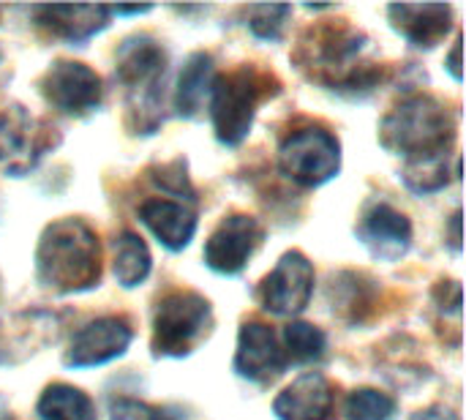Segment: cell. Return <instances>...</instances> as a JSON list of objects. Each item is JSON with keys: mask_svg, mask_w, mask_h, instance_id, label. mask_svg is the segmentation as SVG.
<instances>
[{"mask_svg": "<svg viewBox=\"0 0 466 420\" xmlns=\"http://www.w3.org/2000/svg\"><path fill=\"white\" fill-rule=\"evenodd\" d=\"M366 49V38L355 30H339L325 27L319 33H311V41L303 44V66H311V74L330 85L358 82L360 55Z\"/></svg>", "mask_w": 466, "mask_h": 420, "instance_id": "52a82bcc", "label": "cell"}, {"mask_svg": "<svg viewBox=\"0 0 466 420\" xmlns=\"http://www.w3.org/2000/svg\"><path fill=\"white\" fill-rule=\"evenodd\" d=\"M279 90L276 77L254 66H240L210 85V115L216 137L224 145H238L251 131L257 107Z\"/></svg>", "mask_w": 466, "mask_h": 420, "instance_id": "3957f363", "label": "cell"}, {"mask_svg": "<svg viewBox=\"0 0 466 420\" xmlns=\"http://www.w3.org/2000/svg\"><path fill=\"white\" fill-rule=\"evenodd\" d=\"M289 5H251V30L259 38H279L284 30V22L289 16Z\"/></svg>", "mask_w": 466, "mask_h": 420, "instance_id": "d4e9b609", "label": "cell"}, {"mask_svg": "<svg viewBox=\"0 0 466 420\" xmlns=\"http://www.w3.org/2000/svg\"><path fill=\"white\" fill-rule=\"evenodd\" d=\"M281 172L300 186H319L341 167L339 139L325 128H303L284 139L279 150Z\"/></svg>", "mask_w": 466, "mask_h": 420, "instance_id": "8992f818", "label": "cell"}, {"mask_svg": "<svg viewBox=\"0 0 466 420\" xmlns=\"http://www.w3.org/2000/svg\"><path fill=\"white\" fill-rule=\"evenodd\" d=\"M388 11L393 27L418 46H434L451 30V16H453V8L445 3H423V5L401 3V5H390Z\"/></svg>", "mask_w": 466, "mask_h": 420, "instance_id": "2e32d148", "label": "cell"}, {"mask_svg": "<svg viewBox=\"0 0 466 420\" xmlns=\"http://www.w3.org/2000/svg\"><path fill=\"white\" fill-rule=\"evenodd\" d=\"M38 22L66 41H85L101 27H106L109 8L104 5H44L35 8Z\"/></svg>", "mask_w": 466, "mask_h": 420, "instance_id": "ac0fdd59", "label": "cell"}, {"mask_svg": "<svg viewBox=\"0 0 466 420\" xmlns=\"http://www.w3.org/2000/svg\"><path fill=\"white\" fill-rule=\"evenodd\" d=\"M284 344H287V355L292 361H298V364L317 361L325 353V333L314 325L292 323L284 328Z\"/></svg>", "mask_w": 466, "mask_h": 420, "instance_id": "7402d4cb", "label": "cell"}, {"mask_svg": "<svg viewBox=\"0 0 466 420\" xmlns=\"http://www.w3.org/2000/svg\"><path fill=\"white\" fill-rule=\"evenodd\" d=\"M46 128L22 107H8L0 115V164L19 175L30 169L46 150Z\"/></svg>", "mask_w": 466, "mask_h": 420, "instance_id": "7c38bea8", "label": "cell"}, {"mask_svg": "<svg viewBox=\"0 0 466 420\" xmlns=\"http://www.w3.org/2000/svg\"><path fill=\"white\" fill-rule=\"evenodd\" d=\"M38 415L41 420H96V407L79 388L55 383L41 394Z\"/></svg>", "mask_w": 466, "mask_h": 420, "instance_id": "ffe728a7", "label": "cell"}, {"mask_svg": "<svg viewBox=\"0 0 466 420\" xmlns=\"http://www.w3.org/2000/svg\"><path fill=\"white\" fill-rule=\"evenodd\" d=\"M142 221L150 227V232L172 251L186 249L197 232V216L191 208H186L183 202H172V200H147L139 208Z\"/></svg>", "mask_w": 466, "mask_h": 420, "instance_id": "e0dca14e", "label": "cell"}, {"mask_svg": "<svg viewBox=\"0 0 466 420\" xmlns=\"http://www.w3.org/2000/svg\"><path fill=\"white\" fill-rule=\"evenodd\" d=\"M448 68L456 79H461V36L456 38L453 49H451V57H448Z\"/></svg>", "mask_w": 466, "mask_h": 420, "instance_id": "4316f807", "label": "cell"}, {"mask_svg": "<svg viewBox=\"0 0 466 420\" xmlns=\"http://www.w3.org/2000/svg\"><path fill=\"white\" fill-rule=\"evenodd\" d=\"M412 420H456V415L448 413V410H442V407H431L426 413H418Z\"/></svg>", "mask_w": 466, "mask_h": 420, "instance_id": "83f0119b", "label": "cell"}, {"mask_svg": "<svg viewBox=\"0 0 466 420\" xmlns=\"http://www.w3.org/2000/svg\"><path fill=\"white\" fill-rule=\"evenodd\" d=\"M0 420H14V415H11V410H8V405H5L3 396H0Z\"/></svg>", "mask_w": 466, "mask_h": 420, "instance_id": "f546056e", "label": "cell"}, {"mask_svg": "<svg viewBox=\"0 0 466 420\" xmlns=\"http://www.w3.org/2000/svg\"><path fill=\"white\" fill-rule=\"evenodd\" d=\"M131 325L123 317H101L85 325L66 353V364L74 369L101 366L120 358L131 344Z\"/></svg>", "mask_w": 466, "mask_h": 420, "instance_id": "8fae6325", "label": "cell"}, {"mask_svg": "<svg viewBox=\"0 0 466 420\" xmlns=\"http://www.w3.org/2000/svg\"><path fill=\"white\" fill-rule=\"evenodd\" d=\"M358 232L363 243L371 249V254L380 260H399L410 249V241H412L410 219L385 202H377L363 213Z\"/></svg>", "mask_w": 466, "mask_h": 420, "instance_id": "9a60e30c", "label": "cell"}, {"mask_svg": "<svg viewBox=\"0 0 466 420\" xmlns=\"http://www.w3.org/2000/svg\"><path fill=\"white\" fill-rule=\"evenodd\" d=\"M213 57L205 52H197L186 60L180 79H177V112L186 118H194L202 109L205 93L213 85Z\"/></svg>", "mask_w": 466, "mask_h": 420, "instance_id": "d6986e66", "label": "cell"}, {"mask_svg": "<svg viewBox=\"0 0 466 420\" xmlns=\"http://www.w3.org/2000/svg\"><path fill=\"white\" fill-rule=\"evenodd\" d=\"M112 420H175L167 410L150 407L145 402L134 399H120L112 405Z\"/></svg>", "mask_w": 466, "mask_h": 420, "instance_id": "484cf974", "label": "cell"}, {"mask_svg": "<svg viewBox=\"0 0 466 420\" xmlns=\"http://www.w3.org/2000/svg\"><path fill=\"white\" fill-rule=\"evenodd\" d=\"M333 385L322 374L309 372L273 402V413L279 420H333Z\"/></svg>", "mask_w": 466, "mask_h": 420, "instance_id": "5bb4252c", "label": "cell"}, {"mask_svg": "<svg viewBox=\"0 0 466 420\" xmlns=\"http://www.w3.org/2000/svg\"><path fill=\"white\" fill-rule=\"evenodd\" d=\"M262 238H265V230L259 227L257 219L235 213V216L224 219L208 238L205 265L216 273L235 276L246 268V262L251 260V254L257 251Z\"/></svg>", "mask_w": 466, "mask_h": 420, "instance_id": "ba28073f", "label": "cell"}, {"mask_svg": "<svg viewBox=\"0 0 466 420\" xmlns=\"http://www.w3.org/2000/svg\"><path fill=\"white\" fill-rule=\"evenodd\" d=\"M314 292V265L300 251H287L259 287V301L273 314H298Z\"/></svg>", "mask_w": 466, "mask_h": 420, "instance_id": "9c48e42d", "label": "cell"}, {"mask_svg": "<svg viewBox=\"0 0 466 420\" xmlns=\"http://www.w3.org/2000/svg\"><path fill=\"white\" fill-rule=\"evenodd\" d=\"M150 273V251L134 232H123L115 243V279L123 287H137Z\"/></svg>", "mask_w": 466, "mask_h": 420, "instance_id": "44dd1931", "label": "cell"}, {"mask_svg": "<svg viewBox=\"0 0 466 420\" xmlns=\"http://www.w3.org/2000/svg\"><path fill=\"white\" fill-rule=\"evenodd\" d=\"M448 156L440 159H420V161H407L404 167V180L412 191L429 194L437 191L448 183Z\"/></svg>", "mask_w": 466, "mask_h": 420, "instance_id": "cb8c5ba5", "label": "cell"}, {"mask_svg": "<svg viewBox=\"0 0 466 420\" xmlns=\"http://www.w3.org/2000/svg\"><path fill=\"white\" fill-rule=\"evenodd\" d=\"M167 55L150 36H131L117 49V77L128 87V107L137 115V131L153 134L158 126V82Z\"/></svg>", "mask_w": 466, "mask_h": 420, "instance_id": "277c9868", "label": "cell"}, {"mask_svg": "<svg viewBox=\"0 0 466 420\" xmlns=\"http://www.w3.org/2000/svg\"><path fill=\"white\" fill-rule=\"evenodd\" d=\"M451 224H453V249L459 251L461 249V213L459 210L453 213V221Z\"/></svg>", "mask_w": 466, "mask_h": 420, "instance_id": "f1b7e54d", "label": "cell"}, {"mask_svg": "<svg viewBox=\"0 0 466 420\" xmlns=\"http://www.w3.org/2000/svg\"><path fill=\"white\" fill-rule=\"evenodd\" d=\"M456 137L448 109L431 96H410L382 120L380 139L407 161L448 156Z\"/></svg>", "mask_w": 466, "mask_h": 420, "instance_id": "7a4b0ae2", "label": "cell"}, {"mask_svg": "<svg viewBox=\"0 0 466 420\" xmlns=\"http://www.w3.org/2000/svg\"><path fill=\"white\" fill-rule=\"evenodd\" d=\"M117 14H145V11H150V5H139V8H115Z\"/></svg>", "mask_w": 466, "mask_h": 420, "instance_id": "4dcf8cb0", "label": "cell"}, {"mask_svg": "<svg viewBox=\"0 0 466 420\" xmlns=\"http://www.w3.org/2000/svg\"><path fill=\"white\" fill-rule=\"evenodd\" d=\"M44 98L66 115H85L101 104V79L93 68L74 60H57L41 79Z\"/></svg>", "mask_w": 466, "mask_h": 420, "instance_id": "30bf717a", "label": "cell"}, {"mask_svg": "<svg viewBox=\"0 0 466 420\" xmlns=\"http://www.w3.org/2000/svg\"><path fill=\"white\" fill-rule=\"evenodd\" d=\"M396 402L374 388H360L347 399V420H393Z\"/></svg>", "mask_w": 466, "mask_h": 420, "instance_id": "603a6c76", "label": "cell"}, {"mask_svg": "<svg viewBox=\"0 0 466 420\" xmlns=\"http://www.w3.org/2000/svg\"><path fill=\"white\" fill-rule=\"evenodd\" d=\"M210 323V303L202 295L188 290L164 295L153 317L156 355H188L205 339Z\"/></svg>", "mask_w": 466, "mask_h": 420, "instance_id": "5b68a950", "label": "cell"}, {"mask_svg": "<svg viewBox=\"0 0 466 420\" xmlns=\"http://www.w3.org/2000/svg\"><path fill=\"white\" fill-rule=\"evenodd\" d=\"M287 366V355L279 347L276 333L265 323H246L238 336V353H235V369L240 377H248L254 383H268L279 377Z\"/></svg>", "mask_w": 466, "mask_h": 420, "instance_id": "4fadbf2b", "label": "cell"}, {"mask_svg": "<svg viewBox=\"0 0 466 420\" xmlns=\"http://www.w3.org/2000/svg\"><path fill=\"white\" fill-rule=\"evenodd\" d=\"M38 282L55 292L87 290L101 276V249L96 232L79 219L52 221L35 249Z\"/></svg>", "mask_w": 466, "mask_h": 420, "instance_id": "6da1fadb", "label": "cell"}]
</instances>
